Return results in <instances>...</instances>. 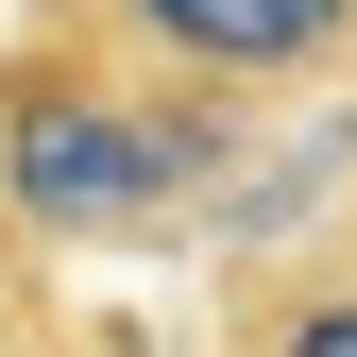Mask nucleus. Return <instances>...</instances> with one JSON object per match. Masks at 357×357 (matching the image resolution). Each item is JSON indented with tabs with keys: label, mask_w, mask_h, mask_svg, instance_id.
Instances as JSON below:
<instances>
[{
	"label": "nucleus",
	"mask_w": 357,
	"mask_h": 357,
	"mask_svg": "<svg viewBox=\"0 0 357 357\" xmlns=\"http://www.w3.org/2000/svg\"><path fill=\"white\" fill-rule=\"evenodd\" d=\"M273 102H221L188 68L17 34L0 52V238L34 255H188L238 204V153Z\"/></svg>",
	"instance_id": "1"
},
{
	"label": "nucleus",
	"mask_w": 357,
	"mask_h": 357,
	"mask_svg": "<svg viewBox=\"0 0 357 357\" xmlns=\"http://www.w3.org/2000/svg\"><path fill=\"white\" fill-rule=\"evenodd\" d=\"M34 34L188 68V85H221V102H306V85L357 68V0H34Z\"/></svg>",
	"instance_id": "2"
},
{
	"label": "nucleus",
	"mask_w": 357,
	"mask_h": 357,
	"mask_svg": "<svg viewBox=\"0 0 357 357\" xmlns=\"http://www.w3.org/2000/svg\"><path fill=\"white\" fill-rule=\"evenodd\" d=\"M17 255H34V238H0V357H17Z\"/></svg>",
	"instance_id": "3"
}]
</instances>
